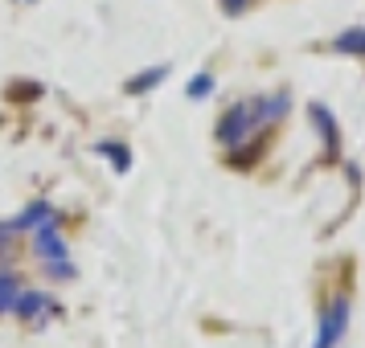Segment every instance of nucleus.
<instances>
[{
	"label": "nucleus",
	"instance_id": "7ed1b4c3",
	"mask_svg": "<svg viewBox=\"0 0 365 348\" xmlns=\"http://www.w3.org/2000/svg\"><path fill=\"white\" fill-rule=\"evenodd\" d=\"M34 250L41 254V258H62L66 254V246H62V238L46 226V230H37V242H34Z\"/></svg>",
	"mask_w": 365,
	"mask_h": 348
},
{
	"label": "nucleus",
	"instance_id": "f257e3e1",
	"mask_svg": "<svg viewBox=\"0 0 365 348\" xmlns=\"http://www.w3.org/2000/svg\"><path fill=\"white\" fill-rule=\"evenodd\" d=\"M247 127H250V111L247 107H230L217 123V144H242Z\"/></svg>",
	"mask_w": 365,
	"mask_h": 348
},
{
	"label": "nucleus",
	"instance_id": "9d476101",
	"mask_svg": "<svg viewBox=\"0 0 365 348\" xmlns=\"http://www.w3.org/2000/svg\"><path fill=\"white\" fill-rule=\"evenodd\" d=\"M99 152H107V156H111V164H115L119 172H123V168H128V152L119 148V144H99Z\"/></svg>",
	"mask_w": 365,
	"mask_h": 348
},
{
	"label": "nucleus",
	"instance_id": "6e6552de",
	"mask_svg": "<svg viewBox=\"0 0 365 348\" xmlns=\"http://www.w3.org/2000/svg\"><path fill=\"white\" fill-rule=\"evenodd\" d=\"M41 303H46L41 295H21V299H17V312L25 315V320H34V315L41 312Z\"/></svg>",
	"mask_w": 365,
	"mask_h": 348
},
{
	"label": "nucleus",
	"instance_id": "1a4fd4ad",
	"mask_svg": "<svg viewBox=\"0 0 365 348\" xmlns=\"http://www.w3.org/2000/svg\"><path fill=\"white\" fill-rule=\"evenodd\" d=\"M210 90H214V78H210V74H197V78L189 83V99H205Z\"/></svg>",
	"mask_w": 365,
	"mask_h": 348
},
{
	"label": "nucleus",
	"instance_id": "f03ea898",
	"mask_svg": "<svg viewBox=\"0 0 365 348\" xmlns=\"http://www.w3.org/2000/svg\"><path fill=\"white\" fill-rule=\"evenodd\" d=\"M345 315H349L345 299H336L332 312H329V320H324V328H320V344L316 348H332L336 340H341V332H345Z\"/></svg>",
	"mask_w": 365,
	"mask_h": 348
},
{
	"label": "nucleus",
	"instance_id": "ddd939ff",
	"mask_svg": "<svg viewBox=\"0 0 365 348\" xmlns=\"http://www.w3.org/2000/svg\"><path fill=\"white\" fill-rule=\"evenodd\" d=\"M250 4H255V0H222V9H226V13H247Z\"/></svg>",
	"mask_w": 365,
	"mask_h": 348
},
{
	"label": "nucleus",
	"instance_id": "423d86ee",
	"mask_svg": "<svg viewBox=\"0 0 365 348\" xmlns=\"http://www.w3.org/2000/svg\"><path fill=\"white\" fill-rule=\"evenodd\" d=\"M312 119H316V127H320V135H324L329 152H336V123L329 119V111L324 107H312Z\"/></svg>",
	"mask_w": 365,
	"mask_h": 348
},
{
	"label": "nucleus",
	"instance_id": "9b49d317",
	"mask_svg": "<svg viewBox=\"0 0 365 348\" xmlns=\"http://www.w3.org/2000/svg\"><path fill=\"white\" fill-rule=\"evenodd\" d=\"M46 217H50V205H34V209H29V213L21 217V226H41V221H46Z\"/></svg>",
	"mask_w": 365,
	"mask_h": 348
},
{
	"label": "nucleus",
	"instance_id": "39448f33",
	"mask_svg": "<svg viewBox=\"0 0 365 348\" xmlns=\"http://www.w3.org/2000/svg\"><path fill=\"white\" fill-rule=\"evenodd\" d=\"M168 70L165 66H156V70H144V74H140V78H132V83H128V95H144V90H152V86L160 83V78H165Z\"/></svg>",
	"mask_w": 365,
	"mask_h": 348
},
{
	"label": "nucleus",
	"instance_id": "20e7f679",
	"mask_svg": "<svg viewBox=\"0 0 365 348\" xmlns=\"http://www.w3.org/2000/svg\"><path fill=\"white\" fill-rule=\"evenodd\" d=\"M332 50L336 53H365V29H349L332 41Z\"/></svg>",
	"mask_w": 365,
	"mask_h": 348
},
{
	"label": "nucleus",
	"instance_id": "f8f14e48",
	"mask_svg": "<svg viewBox=\"0 0 365 348\" xmlns=\"http://www.w3.org/2000/svg\"><path fill=\"white\" fill-rule=\"evenodd\" d=\"M37 95H41V86H34V83H25V86H13V90H9V99H37Z\"/></svg>",
	"mask_w": 365,
	"mask_h": 348
},
{
	"label": "nucleus",
	"instance_id": "0eeeda50",
	"mask_svg": "<svg viewBox=\"0 0 365 348\" xmlns=\"http://www.w3.org/2000/svg\"><path fill=\"white\" fill-rule=\"evenodd\" d=\"M17 275L9 270V275H0V312H9V307H17Z\"/></svg>",
	"mask_w": 365,
	"mask_h": 348
}]
</instances>
